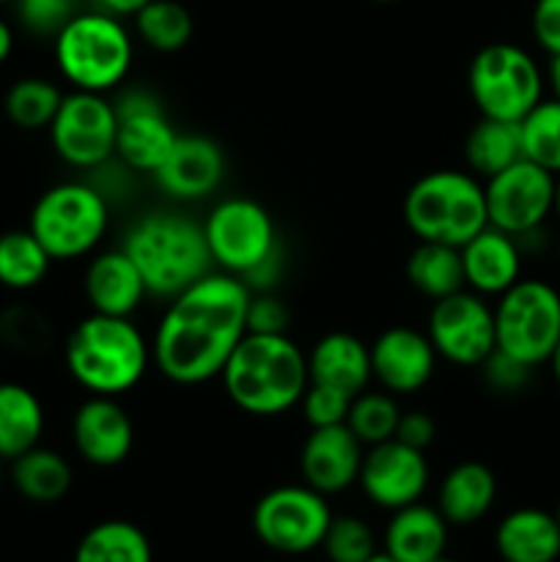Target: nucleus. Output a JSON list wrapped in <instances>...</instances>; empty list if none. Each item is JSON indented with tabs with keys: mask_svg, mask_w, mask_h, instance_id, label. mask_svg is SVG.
I'll list each match as a JSON object with an SVG mask.
<instances>
[{
	"mask_svg": "<svg viewBox=\"0 0 560 562\" xmlns=\"http://www.w3.org/2000/svg\"><path fill=\"white\" fill-rule=\"evenodd\" d=\"M547 366L552 368L555 384H558V390H560V340H558V346H555V351H552V357H549Z\"/></svg>",
	"mask_w": 560,
	"mask_h": 562,
	"instance_id": "obj_47",
	"label": "nucleus"
},
{
	"mask_svg": "<svg viewBox=\"0 0 560 562\" xmlns=\"http://www.w3.org/2000/svg\"><path fill=\"white\" fill-rule=\"evenodd\" d=\"M522 154L552 176L560 173V99H541L519 121Z\"/></svg>",
	"mask_w": 560,
	"mask_h": 562,
	"instance_id": "obj_35",
	"label": "nucleus"
},
{
	"mask_svg": "<svg viewBox=\"0 0 560 562\" xmlns=\"http://www.w3.org/2000/svg\"><path fill=\"white\" fill-rule=\"evenodd\" d=\"M434 562H453V560H445V558H439V560H434Z\"/></svg>",
	"mask_w": 560,
	"mask_h": 562,
	"instance_id": "obj_53",
	"label": "nucleus"
},
{
	"mask_svg": "<svg viewBox=\"0 0 560 562\" xmlns=\"http://www.w3.org/2000/svg\"><path fill=\"white\" fill-rule=\"evenodd\" d=\"M110 228V198L82 179L58 181L33 203L27 231L53 261H77L102 245Z\"/></svg>",
	"mask_w": 560,
	"mask_h": 562,
	"instance_id": "obj_8",
	"label": "nucleus"
},
{
	"mask_svg": "<svg viewBox=\"0 0 560 562\" xmlns=\"http://www.w3.org/2000/svg\"><path fill=\"white\" fill-rule=\"evenodd\" d=\"M64 362L88 395L121 398L154 368L152 340L132 318L88 313L66 335Z\"/></svg>",
	"mask_w": 560,
	"mask_h": 562,
	"instance_id": "obj_3",
	"label": "nucleus"
},
{
	"mask_svg": "<svg viewBox=\"0 0 560 562\" xmlns=\"http://www.w3.org/2000/svg\"><path fill=\"white\" fill-rule=\"evenodd\" d=\"M250 294L239 278L214 269L168 300L152 335L154 368L181 387L220 379L247 335Z\"/></svg>",
	"mask_w": 560,
	"mask_h": 562,
	"instance_id": "obj_1",
	"label": "nucleus"
},
{
	"mask_svg": "<svg viewBox=\"0 0 560 562\" xmlns=\"http://www.w3.org/2000/svg\"><path fill=\"white\" fill-rule=\"evenodd\" d=\"M483 195L489 225L505 231L514 239H525L541 231L552 217L555 176L522 157L519 162L483 181Z\"/></svg>",
	"mask_w": 560,
	"mask_h": 562,
	"instance_id": "obj_14",
	"label": "nucleus"
},
{
	"mask_svg": "<svg viewBox=\"0 0 560 562\" xmlns=\"http://www.w3.org/2000/svg\"><path fill=\"white\" fill-rule=\"evenodd\" d=\"M71 467L58 450L53 448H31L20 459L11 461V483L25 499L38 505H53L69 494Z\"/></svg>",
	"mask_w": 560,
	"mask_h": 562,
	"instance_id": "obj_29",
	"label": "nucleus"
},
{
	"mask_svg": "<svg viewBox=\"0 0 560 562\" xmlns=\"http://www.w3.org/2000/svg\"><path fill=\"white\" fill-rule=\"evenodd\" d=\"M544 75H547L549 88H552V97L560 99V55H552V58H549V66Z\"/></svg>",
	"mask_w": 560,
	"mask_h": 562,
	"instance_id": "obj_46",
	"label": "nucleus"
},
{
	"mask_svg": "<svg viewBox=\"0 0 560 562\" xmlns=\"http://www.w3.org/2000/svg\"><path fill=\"white\" fill-rule=\"evenodd\" d=\"M428 475L432 472H428L426 450L388 439L366 450L357 483L377 508L399 510L404 505L421 503L428 488Z\"/></svg>",
	"mask_w": 560,
	"mask_h": 562,
	"instance_id": "obj_16",
	"label": "nucleus"
},
{
	"mask_svg": "<svg viewBox=\"0 0 560 562\" xmlns=\"http://www.w3.org/2000/svg\"><path fill=\"white\" fill-rule=\"evenodd\" d=\"M406 280L417 294L432 302L467 289L459 247L417 241V247L406 258Z\"/></svg>",
	"mask_w": 560,
	"mask_h": 562,
	"instance_id": "obj_30",
	"label": "nucleus"
},
{
	"mask_svg": "<svg viewBox=\"0 0 560 562\" xmlns=\"http://www.w3.org/2000/svg\"><path fill=\"white\" fill-rule=\"evenodd\" d=\"M547 75L525 47L511 42L486 44L467 69V88L483 119L519 124L544 99Z\"/></svg>",
	"mask_w": 560,
	"mask_h": 562,
	"instance_id": "obj_9",
	"label": "nucleus"
},
{
	"mask_svg": "<svg viewBox=\"0 0 560 562\" xmlns=\"http://www.w3.org/2000/svg\"><path fill=\"white\" fill-rule=\"evenodd\" d=\"M44 404L27 384L0 382V459L14 461L42 445Z\"/></svg>",
	"mask_w": 560,
	"mask_h": 562,
	"instance_id": "obj_27",
	"label": "nucleus"
},
{
	"mask_svg": "<svg viewBox=\"0 0 560 562\" xmlns=\"http://www.w3.org/2000/svg\"><path fill=\"white\" fill-rule=\"evenodd\" d=\"M93 3H97V9L108 11V14H115L124 20V16H135L137 11L148 3V0H93Z\"/></svg>",
	"mask_w": 560,
	"mask_h": 562,
	"instance_id": "obj_44",
	"label": "nucleus"
},
{
	"mask_svg": "<svg viewBox=\"0 0 560 562\" xmlns=\"http://www.w3.org/2000/svg\"><path fill=\"white\" fill-rule=\"evenodd\" d=\"M426 335L439 360L459 368H481L497 349L494 307L470 289L432 302Z\"/></svg>",
	"mask_w": 560,
	"mask_h": 562,
	"instance_id": "obj_13",
	"label": "nucleus"
},
{
	"mask_svg": "<svg viewBox=\"0 0 560 562\" xmlns=\"http://www.w3.org/2000/svg\"><path fill=\"white\" fill-rule=\"evenodd\" d=\"M311 382L344 390L351 398L368 390L371 376V351L357 335L327 333L307 351Z\"/></svg>",
	"mask_w": 560,
	"mask_h": 562,
	"instance_id": "obj_23",
	"label": "nucleus"
},
{
	"mask_svg": "<svg viewBox=\"0 0 560 562\" xmlns=\"http://www.w3.org/2000/svg\"><path fill=\"white\" fill-rule=\"evenodd\" d=\"M53 55L71 91L110 93L130 77L135 38L121 16L102 9L77 11L53 36Z\"/></svg>",
	"mask_w": 560,
	"mask_h": 562,
	"instance_id": "obj_6",
	"label": "nucleus"
},
{
	"mask_svg": "<svg viewBox=\"0 0 560 562\" xmlns=\"http://www.w3.org/2000/svg\"><path fill=\"white\" fill-rule=\"evenodd\" d=\"M401 214L417 241L461 247L489 225L483 181L470 170H432L406 190Z\"/></svg>",
	"mask_w": 560,
	"mask_h": 562,
	"instance_id": "obj_7",
	"label": "nucleus"
},
{
	"mask_svg": "<svg viewBox=\"0 0 560 562\" xmlns=\"http://www.w3.org/2000/svg\"><path fill=\"white\" fill-rule=\"evenodd\" d=\"M82 291L91 305V313L104 316H135L137 307L146 302L148 289L141 272L121 247L115 250L93 252L82 274Z\"/></svg>",
	"mask_w": 560,
	"mask_h": 562,
	"instance_id": "obj_21",
	"label": "nucleus"
},
{
	"mask_svg": "<svg viewBox=\"0 0 560 562\" xmlns=\"http://www.w3.org/2000/svg\"><path fill=\"white\" fill-rule=\"evenodd\" d=\"M371 376L390 395H415L437 371V351L426 333L412 327H390L371 346Z\"/></svg>",
	"mask_w": 560,
	"mask_h": 562,
	"instance_id": "obj_17",
	"label": "nucleus"
},
{
	"mask_svg": "<svg viewBox=\"0 0 560 562\" xmlns=\"http://www.w3.org/2000/svg\"><path fill=\"white\" fill-rule=\"evenodd\" d=\"M366 562H399V560H395V558H390L388 552H373L371 558H368Z\"/></svg>",
	"mask_w": 560,
	"mask_h": 562,
	"instance_id": "obj_49",
	"label": "nucleus"
},
{
	"mask_svg": "<svg viewBox=\"0 0 560 562\" xmlns=\"http://www.w3.org/2000/svg\"><path fill=\"white\" fill-rule=\"evenodd\" d=\"M214 269L239 278L247 289L272 291L283 267L278 225L267 206L245 195L223 198L203 220Z\"/></svg>",
	"mask_w": 560,
	"mask_h": 562,
	"instance_id": "obj_5",
	"label": "nucleus"
},
{
	"mask_svg": "<svg viewBox=\"0 0 560 562\" xmlns=\"http://www.w3.org/2000/svg\"><path fill=\"white\" fill-rule=\"evenodd\" d=\"M494 549L503 562H558V519L541 508L511 510L494 530Z\"/></svg>",
	"mask_w": 560,
	"mask_h": 562,
	"instance_id": "obj_25",
	"label": "nucleus"
},
{
	"mask_svg": "<svg viewBox=\"0 0 560 562\" xmlns=\"http://www.w3.org/2000/svg\"><path fill=\"white\" fill-rule=\"evenodd\" d=\"M132 20L137 38L157 53H179L195 31L192 14L179 0H148Z\"/></svg>",
	"mask_w": 560,
	"mask_h": 562,
	"instance_id": "obj_34",
	"label": "nucleus"
},
{
	"mask_svg": "<svg viewBox=\"0 0 560 562\" xmlns=\"http://www.w3.org/2000/svg\"><path fill=\"white\" fill-rule=\"evenodd\" d=\"M0 475H3V459H0Z\"/></svg>",
	"mask_w": 560,
	"mask_h": 562,
	"instance_id": "obj_54",
	"label": "nucleus"
},
{
	"mask_svg": "<svg viewBox=\"0 0 560 562\" xmlns=\"http://www.w3.org/2000/svg\"><path fill=\"white\" fill-rule=\"evenodd\" d=\"M525 157L522 154V130L516 121L483 119L470 130L464 140L467 170L478 179H492L500 170L511 168Z\"/></svg>",
	"mask_w": 560,
	"mask_h": 562,
	"instance_id": "obj_28",
	"label": "nucleus"
},
{
	"mask_svg": "<svg viewBox=\"0 0 560 562\" xmlns=\"http://www.w3.org/2000/svg\"><path fill=\"white\" fill-rule=\"evenodd\" d=\"M14 53V27L0 16V66L11 58Z\"/></svg>",
	"mask_w": 560,
	"mask_h": 562,
	"instance_id": "obj_45",
	"label": "nucleus"
},
{
	"mask_svg": "<svg viewBox=\"0 0 560 562\" xmlns=\"http://www.w3.org/2000/svg\"><path fill=\"white\" fill-rule=\"evenodd\" d=\"M115 159L132 173L152 176L173 148L176 132L165 104L146 88H130L115 99Z\"/></svg>",
	"mask_w": 560,
	"mask_h": 562,
	"instance_id": "obj_15",
	"label": "nucleus"
},
{
	"mask_svg": "<svg viewBox=\"0 0 560 562\" xmlns=\"http://www.w3.org/2000/svg\"><path fill=\"white\" fill-rule=\"evenodd\" d=\"M53 258L27 228L0 234V285L9 291H31L44 283Z\"/></svg>",
	"mask_w": 560,
	"mask_h": 562,
	"instance_id": "obj_32",
	"label": "nucleus"
},
{
	"mask_svg": "<svg viewBox=\"0 0 560 562\" xmlns=\"http://www.w3.org/2000/svg\"><path fill=\"white\" fill-rule=\"evenodd\" d=\"M437 437V423H434L432 415L415 409V412H401L399 428H395V439L410 448L428 450V445Z\"/></svg>",
	"mask_w": 560,
	"mask_h": 562,
	"instance_id": "obj_43",
	"label": "nucleus"
},
{
	"mask_svg": "<svg viewBox=\"0 0 560 562\" xmlns=\"http://www.w3.org/2000/svg\"><path fill=\"white\" fill-rule=\"evenodd\" d=\"M399 417L401 409L395 395L384 393V390H362L360 395L351 398L346 426L366 448H373V445L395 439Z\"/></svg>",
	"mask_w": 560,
	"mask_h": 562,
	"instance_id": "obj_36",
	"label": "nucleus"
},
{
	"mask_svg": "<svg viewBox=\"0 0 560 562\" xmlns=\"http://www.w3.org/2000/svg\"><path fill=\"white\" fill-rule=\"evenodd\" d=\"M464 285L481 296H500L522 278V250L519 241L505 231L486 228L459 247Z\"/></svg>",
	"mask_w": 560,
	"mask_h": 562,
	"instance_id": "obj_22",
	"label": "nucleus"
},
{
	"mask_svg": "<svg viewBox=\"0 0 560 562\" xmlns=\"http://www.w3.org/2000/svg\"><path fill=\"white\" fill-rule=\"evenodd\" d=\"M82 0H16L22 27L36 36H55L80 11Z\"/></svg>",
	"mask_w": 560,
	"mask_h": 562,
	"instance_id": "obj_39",
	"label": "nucleus"
},
{
	"mask_svg": "<svg viewBox=\"0 0 560 562\" xmlns=\"http://www.w3.org/2000/svg\"><path fill=\"white\" fill-rule=\"evenodd\" d=\"M75 562H154V554L141 527L124 519H108L80 538Z\"/></svg>",
	"mask_w": 560,
	"mask_h": 562,
	"instance_id": "obj_31",
	"label": "nucleus"
},
{
	"mask_svg": "<svg viewBox=\"0 0 560 562\" xmlns=\"http://www.w3.org/2000/svg\"><path fill=\"white\" fill-rule=\"evenodd\" d=\"M530 31L538 47L549 58L560 55V0H536L530 14Z\"/></svg>",
	"mask_w": 560,
	"mask_h": 562,
	"instance_id": "obj_42",
	"label": "nucleus"
},
{
	"mask_svg": "<svg viewBox=\"0 0 560 562\" xmlns=\"http://www.w3.org/2000/svg\"><path fill=\"white\" fill-rule=\"evenodd\" d=\"M225 395L250 417H280L300 406L311 373L307 355L289 333H247L220 373Z\"/></svg>",
	"mask_w": 560,
	"mask_h": 562,
	"instance_id": "obj_2",
	"label": "nucleus"
},
{
	"mask_svg": "<svg viewBox=\"0 0 560 562\" xmlns=\"http://www.w3.org/2000/svg\"><path fill=\"white\" fill-rule=\"evenodd\" d=\"M373 3H395V0H373Z\"/></svg>",
	"mask_w": 560,
	"mask_h": 562,
	"instance_id": "obj_51",
	"label": "nucleus"
},
{
	"mask_svg": "<svg viewBox=\"0 0 560 562\" xmlns=\"http://www.w3.org/2000/svg\"><path fill=\"white\" fill-rule=\"evenodd\" d=\"M5 3H16V0H0V5H5Z\"/></svg>",
	"mask_w": 560,
	"mask_h": 562,
	"instance_id": "obj_52",
	"label": "nucleus"
},
{
	"mask_svg": "<svg viewBox=\"0 0 560 562\" xmlns=\"http://www.w3.org/2000/svg\"><path fill=\"white\" fill-rule=\"evenodd\" d=\"M351 395L344 390L327 387V384H307L305 395L300 401L302 417L311 428H329V426H344L346 415H349Z\"/></svg>",
	"mask_w": 560,
	"mask_h": 562,
	"instance_id": "obj_38",
	"label": "nucleus"
},
{
	"mask_svg": "<svg viewBox=\"0 0 560 562\" xmlns=\"http://www.w3.org/2000/svg\"><path fill=\"white\" fill-rule=\"evenodd\" d=\"M71 445L91 467H119L135 445V423L119 398L88 395L71 415Z\"/></svg>",
	"mask_w": 560,
	"mask_h": 562,
	"instance_id": "obj_18",
	"label": "nucleus"
},
{
	"mask_svg": "<svg viewBox=\"0 0 560 562\" xmlns=\"http://www.w3.org/2000/svg\"><path fill=\"white\" fill-rule=\"evenodd\" d=\"M289 307L272 291H256V294H250V305H247V333H289Z\"/></svg>",
	"mask_w": 560,
	"mask_h": 562,
	"instance_id": "obj_40",
	"label": "nucleus"
},
{
	"mask_svg": "<svg viewBox=\"0 0 560 562\" xmlns=\"http://www.w3.org/2000/svg\"><path fill=\"white\" fill-rule=\"evenodd\" d=\"M555 519H558V527H560V499H558V508H555Z\"/></svg>",
	"mask_w": 560,
	"mask_h": 562,
	"instance_id": "obj_50",
	"label": "nucleus"
},
{
	"mask_svg": "<svg viewBox=\"0 0 560 562\" xmlns=\"http://www.w3.org/2000/svg\"><path fill=\"white\" fill-rule=\"evenodd\" d=\"M333 510L324 494L307 483L278 486L253 508V532L267 549L280 554H305L322 547Z\"/></svg>",
	"mask_w": 560,
	"mask_h": 562,
	"instance_id": "obj_11",
	"label": "nucleus"
},
{
	"mask_svg": "<svg viewBox=\"0 0 560 562\" xmlns=\"http://www.w3.org/2000/svg\"><path fill=\"white\" fill-rule=\"evenodd\" d=\"M481 371H483V379H486L489 390H494V393H503V395L525 390L527 382H530V376H533V368H527L525 362L514 360V357L503 355V351H497V349H494V355L483 362Z\"/></svg>",
	"mask_w": 560,
	"mask_h": 562,
	"instance_id": "obj_41",
	"label": "nucleus"
},
{
	"mask_svg": "<svg viewBox=\"0 0 560 562\" xmlns=\"http://www.w3.org/2000/svg\"><path fill=\"white\" fill-rule=\"evenodd\" d=\"M558 252H560V239H558Z\"/></svg>",
	"mask_w": 560,
	"mask_h": 562,
	"instance_id": "obj_55",
	"label": "nucleus"
},
{
	"mask_svg": "<svg viewBox=\"0 0 560 562\" xmlns=\"http://www.w3.org/2000/svg\"><path fill=\"white\" fill-rule=\"evenodd\" d=\"M497 499V477L481 461H461L445 472L437 488V510L448 525L467 527L481 521Z\"/></svg>",
	"mask_w": 560,
	"mask_h": 562,
	"instance_id": "obj_26",
	"label": "nucleus"
},
{
	"mask_svg": "<svg viewBox=\"0 0 560 562\" xmlns=\"http://www.w3.org/2000/svg\"><path fill=\"white\" fill-rule=\"evenodd\" d=\"M60 102H64V91H60L53 80L31 75L11 82V88L3 97V110L5 119H9L16 130L36 132L47 130V126L53 124Z\"/></svg>",
	"mask_w": 560,
	"mask_h": 562,
	"instance_id": "obj_33",
	"label": "nucleus"
},
{
	"mask_svg": "<svg viewBox=\"0 0 560 562\" xmlns=\"http://www.w3.org/2000/svg\"><path fill=\"white\" fill-rule=\"evenodd\" d=\"M159 190L173 201H203L225 179V154L206 135H179L165 162L154 170Z\"/></svg>",
	"mask_w": 560,
	"mask_h": 562,
	"instance_id": "obj_19",
	"label": "nucleus"
},
{
	"mask_svg": "<svg viewBox=\"0 0 560 562\" xmlns=\"http://www.w3.org/2000/svg\"><path fill=\"white\" fill-rule=\"evenodd\" d=\"M121 250L132 258L148 296L173 300L214 272L203 223L179 212H152L130 225Z\"/></svg>",
	"mask_w": 560,
	"mask_h": 562,
	"instance_id": "obj_4",
	"label": "nucleus"
},
{
	"mask_svg": "<svg viewBox=\"0 0 560 562\" xmlns=\"http://www.w3.org/2000/svg\"><path fill=\"white\" fill-rule=\"evenodd\" d=\"M552 214L558 217L560 223V173L555 176V206H552Z\"/></svg>",
	"mask_w": 560,
	"mask_h": 562,
	"instance_id": "obj_48",
	"label": "nucleus"
},
{
	"mask_svg": "<svg viewBox=\"0 0 560 562\" xmlns=\"http://www.w3.org/2000/svg\"><path fill=\"white\" fill-rule=\"evenodd\" d=\"M322 547L329 562H366L377 552V538L360 516H333Z\"/></svg>",
	"mask_w": 560,
	"mask_h": 562,
	"instance_id": "obj_37",
	"label": "nucleus"
},
{
	"mask_svg": "<svg viewBox=\"0 0 560 562\" xmlns=\"http://www.w3.org/2000/svg\"><path fill=\"white\" fill-rule=\"evenodd\" d=\"M115 104L108 93H64L53 124L47 126L53 151L69 168L99 170L115 159Z\"/></svg>",
	"mask_w": 560,
	"mask_h": 562,
	"instance_id": "obj_12",
	"label": "nucleus"
},
{
	"mask_svg": "<svg viewBox=\"0 0 560 562\" xmlns=\"http://www.w3.org/2000/svg\"><path fill=\"white\" fill-rule=\"evenodd\" d=\"M448 527L434 505H404L384 527V552L399 562H434L448 547Z\"/></svg>",
	"mask_w": 560,
	"mask_h": 562,
	"instance_id": "obj_24",
	"label": "nucleus"
},
{
	"mask_svg": "<svg viewBox=\"0 0 560 562\" xmlns=\"http://www.w3.org/2000/svg\"><path fill=\"white\" fill-rule=\"evenodd\" d=\"M497 351L536 371L560 340V291L547 280L519 278L494 305Z\"/></svg>",
	"mask_w": 560,
	"mask_h": 562,
	"instance_id": "obj_10",
	"label": "nucleus"
},
{
	"mask_svg": "<svg viewBox=\"0 0 560 562\" xmlns=\"http://www.w3.org/2000/svg\"><path fill=\"white\" fill-rule=\"evenodd\" d=\"M366 445L349 431V426L311 428L300 448L302 483L318 494H340L360 477Z\"/></svg>",
	"mask_w": 560,
	"mask_h": 562,
	"instance_id": "obj_20",
	"label": "nucleus"
}]
</instances>
